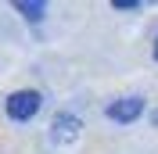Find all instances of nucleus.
<instances>
[{
  "instance_id": "obj_1",
  "label": "nucleus",
  "mask_w": 158,
  "mask_h": 154,
  "mask_svg": "<svg viewBox=\"0 0 158 154\" xmlns=\"http://www.w3.org/2000/svg\"><path fill=\"white\" fill-rule=\"evenodd\" d=\"M40 104H43V97H40L36 90H18V93L7 97V115L15 118V122H25V118H32L40 111Z\"/></svg>"
},
{
  "instance_id": "obj_2",
  "label": "nucleus",
  "mask_w": 158,
  "mask_h": 154,
  "mask_svg": "<svg viewBox=\"0 0 158 154\" xmlns=\"http://www.w3.org/2000/svg\"><path fill=\"white\" fill-rule=\"evenodd\" d=\"M79 118L76 115H58L54 118V125H50V140H54V147H72L79 140Z\"/></svg>"
},
{
  "instance_id": "obj_3",
  "label": "nucleus",
  "mask_w": 158,
  "mask_h": 154,
  "mask_svg": "<svg viewBox=\"0 0 158 154\" xmlns=\"http://www.w3.org/2000/svg\"><path fill=\"white\" fill-rule=\"evenodd\" d=\"M140 111H144V97H118V100H111L104 107V115L111 122H133Z\"/></svg>"
},
{
  "instance_id": "obj_4",
  "label": "nucleus",
  "mask_w": 158,
  "mask_h": 154,
  "mask_svg": "<svg viewBox=\"0 0 158 154\" xmlns=\"http://www.w3.org/2000/svg\"><path fill=\"white\" fill-rule=\"evenodd\" d=\"M15 11L25 14L29 22H40L43 14H47V4H40V0H15Z\"/></svg>"
},
{
  "instance_id": "obj_5",
  "label": "nucleus",
  "mask_w": 158,
  "mask_h": 154,
  "mask_svg": "<svg viewBox=\"0 0 158 154\" xmlns=\"http://www.w3.org/2000/svg\"><path fill=\"white\" fill-rule=\"evenodd\" d=\"M115 7H118V11H133V7H137V0H115Z\"/></svg>"
},
{
  "instance_id": "obj_6",
  "label": "nucleus",
  "mask_w": 158,
  "mask_h": 154,
  "mask_svg": "<svg viewBox=\"0 0 158 154\" xmlns=\"http://www.w3.org/2000/svg\"><path fill=\"white\" fill-rule=\"evenodd\" d=\"M151 122H155V125H158V111H151Z\"/></svg>"
},
{
  "instance_id": "obj_7",
  "label": "nucleus",
  "mask_w": 158,
  "mask_h": 154,
  "mask_svg": "<svg viewBox=\"0 0 158 154\" xmlns=\"http://www.w3.org/2000/svg\"><path fill=\"white\" fill-rule=\"evenodd\" d=\"M155 58H158V43H155Z\"/></svg>"
}]
</instances>
